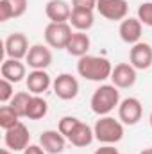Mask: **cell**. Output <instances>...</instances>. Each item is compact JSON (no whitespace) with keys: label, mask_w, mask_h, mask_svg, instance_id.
I'll list each match as a JSON object with an SVG mask.
<instances>
[{"label":"cell","mask_w":152,"mask_h":154,"mask_svg":"<svg viewBox=\"0 0 152 154\" xmlns=\"http://www.w3.org/2000/svg\"><path fill=\"white\" fill-rule=\"evenodd\" d=\"M29 39L23 32H13L5 39V56L11 59H23L29 54Z\"/></svg>","instance_id":"9"},{"label":"cell","mask_w":152,"mask_h":154,"mask_svg":"<svg viewBox=\"0 0 152 154\" xmlns=\"http://www.w3.org/2000/svg\"><path fill=\"white\" fill-rule=\"evenodd\" d=\"M25 82H27V90L32 93V95H41L43 91H47L50 86H52V77L48 75L45 70H32L27 79H25Z\"/></svg>","instance_id":"17"},{"label":"cell","mask_w":152,"mask_h":154,"mask_svg":"<svg viewBox=\"0 0 152 154\" xmlns=\"http://www.w3.org/2000/svg\"><path fill=\"white\" fill-rule=\"evenodd\" d=\"M79 122H81V120H79L77 116H63V118L59 120V124H57V131L68 140V136L72 134V131L79 125Z\"/></svg>","instance_id":"25"},{"label":"cell","mask_w":152,"mask_h":154,"mask_svg":"<svg viewBox=\"0 0 152 154\" xmlns=\"http://www.w3.org/2000/svg\"><path fill=\"white\" fill-rule=\"evenodd\" d=\"M72 9L74 7H70V4L66 0H48L45 5V14L50 22L65 23V22H70Z\"/></svg>","instance_id":"13"},{"label":"cell","mask_w":152,"mask_h":154,"mask_svg":"<svg viewBox=\"0 0 152 154\" xmlns=\"http://www.w3.org/2000/svg\"><path fill=\"white\" fill-rule=\"evenodd\" d=\"M0 74H2L4 79H7L13 84H16L20 81L27 79V68L22 63V59H11V57H7L2 63V66H0Z\"/></svg>","instance_id":"16"},{"label":"cell","mask_w":152,"mask_h":154,"mask_svg":"<svg viewBox=\"0 0 152 154\" xmlns=\"http://www.w3.org/2000/svg\"><path fill=\"white\" fill-rule=\"evenodd\" d=\"M120 104V91L114 84H102L99 86L90 100L91 111L99 116H106L113 111L114 108Z\"/></svg>","instance_id":"2"},{"label":"cell","mask_w":152,"mask_h":154,"mask_svg":"<svg viewBox=\"0 0 152 154\" xmlns=\"http://www.w3.org/2000/svg\"><path fill=\"white\" fill-rule=\"evenodd\" d=\"M95 140H99L104 145H114L123 138V124L120 120H114L113 116H100L93 125Z\"/></svg>","instance_id":"3"},{"label":"cell","mask_w":152,"mask_h":154,"mask_svg":"<svg viewBox=\"0 0 152 154\" xmlns=\"http://www.w3.org/2000/svg\"><path fill=\"white\" fill-rule=\"evenodd\" d=\"M52 88L61 100H72L79 95V81L72 74H59L54 79Z\"/></svg>","instance_id":"8"},{"label":"cell","mask_w":152,"mask_h":154,"mask_svg":"<svg viewBox=\"0 0 152 154\" xmlns=\"http://www.w3.org/2000/svg\"><path fill=\"white\" fill-rule=\"evenodd\" d=\"M31 97H32L31 91H18V93H14V97L11 99L9 106L20 115V118H22V116H27V108H29Z\"/></svg>","instance_id":"23"},{"label":"cell","mask_w":152,"mask_h":154,"mask_svg":"<svg viewBox=\"0 0 152 154\" xmlns=\"http://www.w3.org/2000/svg\"><path fill=\"white\" fill-rule=\"evenodd\" d=\"M95 23V16H93V11L91 9H72V16H70V25L81 31V32H86L93 27Z\"/></svg>","instance_id":"21"},{"label":"cell","mask_w":152,"mask_h":154,"mask_svg":"<svg viewBox=\"0 0 152 154\" xmlns=\"http://www.w3.org/2000/svg\"><path fill=\"white\" fill-rule=\"evenodd\" d=\"M39 145L45 149L47 154H61L65 151L66 138H65L59 131L47 129V131H43L41 136H39Z\"/></svg>","instance_id":"14"},{"label":"cell","mask_w":152,"mask_h":154,"mask_svg":"<svg viewBox=\"0 0 152 154\" xmlns=\"http://www.w3.org/2000/svg\"><path fill=\"white\" fill-rule=\"evenodd\" d=\"M0 154H13V151H9V149H2V152Z\"/></svg>","instance_id":"32"},{"label":"cell","mask_w":152,"mask_h":154,"mask_svg":"<svg viewBox=\"0 0 152 154\" xmlns=\"http://www.w3.org/2000/svg\"><path fill=\"white\" fill-rule=\"evenodd\" d=\"M113 66L109 63V59L100 57V56H82L77 61V74L84 77L86 81H93V82H102L106 79H111Z\"/></svg>","instance_id":"1"},{"label":"cell","mask_w":152,"mask_h":154,"mask_svg":"<svg viewBox=\"0 0 152 154\" xmlns=\"http://www.w3.org/2000/svg\"><path fill=\"white\" fill-rule=\"evenodd\" d=\"M25 63L32 70H45L52 63V52H50L48 47H45L41 43H36V45H32L29 48V54L25 57Z\"/></svg>","instance_id":"11"},{"label":"cell","mask_w":152,"mask_h":154,"mask_svg":"<svg viewBox=\"0 0 152 154\" xmlns=\"http://www.w3.org/2000/svg\"><path fill=\"white\" fill-rule=\"evenodd\" d=\"M95 140V133H93V127H90L88 124H84L82 120L79 122L75 129L72 131V134L68 136V142L75 147H88L91 145V142Z\"/></svg>","instance_id":"19"},{"label":"cell","mask_w":152,"mask_h":154,"mask_svg":"<svg viewBox=\"0 0 152 154\" xmlns=\"http://www.w3.org/2000/svg\"><path fill=\"white\" fill-rule=\"evenodd\" d=\"M72 25L68 22L65 23H56V22H50L47 27H45V41L48 47L52 48H66L68 41L72 38Z\"/></svg>","instance_id":"4"},{"label":"cell","mask_w":152,"mask_h":154,"mask_svg":"<svg viewBox=\"0 0 152 154\" xmlns=\"http://www.w3.org/2000/svg\"><path fill=\"white\" fill-rule=\"evenodd\" d=\"M14 97V84L7 79H0V102H11V99Z\"/></svg>","instance_id":"26"},{"label":"cell","mask_w":152,"mask_h":154,"mask_svg":"<svg viewBox=\"0 0 152 154\" xmlns=\"http://www.w3.org/2000/svg\"><path fill=\"white\" fill-rule=\"evenodd\" d=\"M97 2L99 0H72V7L74 9H97Z\"/></svg>","instance_id":"28"},{"label":"cell","mask_w":152,"mask_h":154,"mask_svg":"<svg viewBox=\"0 0 152 154\" xmlns=\"http://www.w3.org/2000/svg\"><path fill=\"white\" fill-rule=\"evenodd\" d=\"M111 82L118 90L131 88L136 82V68L131 63H118L111 72Z\"/></svg>","instance_id":"12"},{"label":"cell","mask_w":152,"mask_h":154,"mask_svg":"<svg viewBox=\"0 0 152 154\" xmlns=\"http://www.w3.org/2000/svg\"><path fill=\"white\" fill-rule=\"evenodd\" d=\"M48 113V102L41 97V95H32L29 108H27V116L29 120H41L43 116H47Z\"/></svg>","instance_id":"22"},{"label":"cell","mask_w":152,"mask_h":154,"mask_svg":"<svg viewBox=\"0 0 152 154\" xmlns=\"http://www.w3.org/2000/svg\"><path fill=\"white\" fill-rule=\"evenodd\" d=\"M22 154H47V152H45V149L41 145H29Z\"/></svg>","instance_id":"30"},{"label":"cell","mask_w":152,"mask_h":154,"mask_svg":"<svg viewBox=\"0 0 152 154\" xmlns=\"http://www.w3.org/2000/svg\"><path fill=\"white\" fill-rule=\"evenodd\" d=\"M129 61L136 70H147L152 66V47L150 43L138 41L129 52Z\"/></svg>","instance_id":"10"},{"label":"cell","mask_w":152,"mask_h":154,"mask_svg":"<svg viewBox=\"0 0 152 154\" xmlns=\"http://www.w3.org/2000/svg\"><path fill=\"white\" fill-rule=\"evenodd\" d=\"M138 20L143 25L152 27V2H145L138 7Z\"/></svg>","instance_id":"27"},{"label":"cell","mask_w":152,"mask_h":154,"mask_svg":"<svg viewBox=\"0 0 152 154\" xmlns=\"http://www.w3.org/2000/svg\"><path fill=\"white\" fill-rule=\"evenodd\" d=\"M27 7V0H0V22L23 16Z\"/></svg>","instance_id":"18"},{"label":"cell","mask_w":152,"mask_h":154,"mask_svg":"<svg viewBox=\"0 0 152 154\" xmlns=\"http://www.w3.org/2000/svg\"><path fill=\"white\" fill-rule=\"evenodd\" d=\"M93 154H120V152H118V149H114V145H102Z\"/></svg>","instance_id":"29"},{"label":"cell","mask_w":152,"mask_h":154,"mask_svg":"<svg viewBox=\"0 0 152 154\" xmlns=\"http://www.w3.org/2000/svg\"><path fill=\"white\" fill-rule=\"evenodd\" d=\"M141 29H143V23L138 20V18H125L120 22V27H118V34L122 41L129 43V45H136L140 38H141Z\"/></svg>","instance_id":"15"},{"label":"cell","mask_w":152,"mask_h":154,"mask_svg":"<svg viewBox=\"0 0 152 154\" xmlns=\"http://www.w3.org/2000/svg\"><path fill=\"white\" fill-rule=\"evenodd\" d=\"M16 124H20V115L11 108V106H2L0 108V127L4 131L14 127Z\"/></svg>","instance_id":"24"},{"label":"cell","mask_w":152,"mask_h":154,"mask_svg":"<svg viewBox=\"0 0 152 154\" xmlns=\"http://www.w3.org/2000/svg\"><path fill=\"white\" fill-rule=\"evenodd\" d=\"M143 106L136 97H127L118 104V120L123 125H134L141 120Z\"/></svg>","instance_id":"6"},{"label":"cell","mask_w":152,"mask_h":154,"mask_svg":"<svg viewBox=\"0 0 152 154\" xmlns=\"http://www.w3.org/2000/svg\"><path fill=\"white\" fill-rule=\"evenodd\" d=\"M90 45H91L90 36H88L86 32L75 31V32L72 34L70 41H68V45H66V52H68L70 56L82 57V56H86V54H88V50H90Z\"/></svg>","instance_id":"20"},{"label":"cell","mask_w":152,"mask_h":154,"mask_svg":"<svg viewBox=\"0 0 152 154\" xmlns=\"http://www.w3.org/2000/svg\"><path fill=\"white\" fill-rule=\"evenodd\" d=\"M97 11L106 20L122 22V20L127 18L129 4H127V0H99L97 2Z\"/></svg>","instance_id":"7"},{"label":"cell","mask_w":152,"mask_h":154,"mask_svg":"<svg viewBox=\"0 0 152 154\" xmlns=\"http://www.w3.org/2000/svg\"><path fill=\"white\" fill-rule=\"evenodd\" d=\"M149 122H150V127H152V113H150V118H149Z\"/></svg>","instance_id":"33"},{"label":"cell","mask_w":152,"mask_h":154,"mask_svg":"<svg viewBox=\"0 0 152 154\" xmlns=\"http://www.w3.org/2000/svg\"><path fill=\"white\" fill-rule=\"evenodd\" d=\"M140 154H152V147H149V149H143Z\"/></svg>","instance_id":"31"},{"label":"cell","mask_w":152,"mask_h":154,"mask_svg":"<svg viewBox=\"0 0 152 154\" xmlns=\"http://www.w3.org/2000/svg\"><path fill=\"white\" fill-rule=\"evenodd\" d=\"M4 142H5V147L13 152H18V151H25L31 143V134H29V129L25 124H16L14 127L7 129L5 131V136H4Z\"/></svg>","instance_id":"5"}]
</instances>
